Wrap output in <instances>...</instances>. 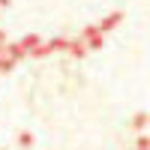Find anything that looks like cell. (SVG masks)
Here are the masks:
<instances>
[{"label": "cell", "instance_id": "6da1fadb", "mask_svg": "<svg viewBox=\"0 0 150 150\" xmlns=\"http://www.w3.org/2000/svg\"><path fill=\"white\" fill-rule=\"evenodd\" d=\"M120 18H123L120 12H114V15H108L102 24H96V30H99V33H105V30H111V27H117V21H120Z\"/></svg>", "mask_w": 150, "mask_h": 150}, {"label": "cell", "instance_id": "7a4b0ae2", "mask_svg": "<svg viewBox=\"0 0 150 150\" xmlns=\"http://www.w3.org/2000/svg\"><path fill=\"white\" fill-rule=\"evenodd\" d=\"M66 51H69L72 57H84V54H87V45H84V39H75V42H69Z\"/></svg>", "mask_w": 150, "mask_h": 150}, {"label": "cell", "instance_id": "3957f363", "mask_svg": "<svg viewBox=\"0 0 150 150\" xmlns=\"http://www.w3.org/2000/svg\"><path fill=\"white\" fill-rule=\"evenodd\" d=\"M48 48H51V51H66V48H69V39L57 36V39H51V42H48Z\"/></svg>", "mask_w": 150, "mask_h": 150}, {"label": "cell", "instance_id": "277c9868", "mask_svg": "<svg viewBox=\"0 0 150 150\" xmlns=\"http://www.w3.org/2000/svg\"><path fill=\"white\" fill-rule=\"evenodd\" d=\"M6 54H9L12 60H21V57H24V54H27V51H24V48H21V45H6Z\"/></svg>", "mask_w": 150, "mask_h": 150}, {"label": "cell", "instance_id": "5b68a950", "mask_svg": "<svg viewBox=\"0 0 150 150\" xmlns=\"http://www.w3.org/2000/svg\"><path fill=\"white\" fill-rule=\"evenodd\" d=\"M18 144H21V147H33V135H30V132H21V135H18Z\"/></svg>", "mask_w": 150, "mask_h": 150}, {"label": "cell", "instance_id": "8992f818", "mask_svg": "<svg viewBox=\"0 0 150 150\" xmlns=\"http://www.w3.org/2000/svg\"><path fill=\"white\" fill-rule=\"evenodd\" d=\"M144 123H147V114H144V111H141V114H135V120H132V126H135V129H141Z\"/></svg>", "mask_w": 150, "mask_h": 150}, {"label": "cell", "instance_id": "52a82bcc", "mask_svg": "<svg viewBox=\"0 0 150 150\" xmlns=\"http://www.w3.org/2000/svg\"><path fill=\"white\" fill-rule=\"evenodd\" d=\"M147 144H150V141H147V138H144V135H141V138H138V150H150Z\"/></svg>", "mask_w": 150, "mask_h": 150}, {"label": "cell", "instance_id": "ba28073f", "mask_svg": "<svg viewBox=\"0 0 150 150\" xmlns=\"http://www.w3.org/2000/svg\"><path fill=\"white\" fill-rule=\"evenodd\" d=\"M9 3H12V0H0V6H9Z\"/></svg>", "mask_w": 150, "mask_h": 150}, {"label": "cell", "instance_id": "9c48e42d", "mask_svg": "<svg viewBox=\"0 0 150 150\" xmlns=\"http://www.w3.org/2000/svg\"><path fill=\"white\" fill-rule=\"evenodd\" d=\"M0 45H3V33H0Z\"/></svg>", "mask_w": 150, "mask_h": 150}]
</instances>
